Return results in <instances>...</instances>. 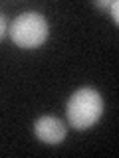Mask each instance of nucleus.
<instances>
[{
	"label": "nucleus",
	"mask_w": 119,
	"mask_h": 158,
	"mask_svg": "<svg viewBox=\"0 0 119 158\" xmlns=\"http://www.w3.org/2000/svg\"><path fill=\"white\" fill-rule=\"evenodd\" d=\"M103 113V101L101 95L91 87H82L69 97L68 107H66V115L69 125L77 131L89 128L91 125H95Z\"/></svg>",
	"instance_id": "1"
},
{
	"label": "nucleus",
	"mask_w": 119,
	"mask_h": 158,
	"mask_svg": "<svg viewBox=\"0 0 119 158\" xmlns=\"http://www.w3.org/2000/svg\"><path fill=\"white\" fill-rule=\"evenodd\" d=\"M48 20L38 12H22L10 26V38L18 48L32 49L48 40Z\"/></svg>",
	"instance_id": "2"
},
{
	"label": "nucleus",
	"mask_w": 119,
	"mask_h": 158,
	"mask_svg": "<svg viewBox=\"0 0 119 158\" xmlns=\"http://www.w3.org/2000/svg\"><path fill=\"white\" fill-rule=\"evenodd\" d=\"M34 132L40 140L48 142V144H58L66 138V127L64 123L56 117H50V115H44L40 117L36 123H34Z\"/></svg>",
	"instance_id": "3"
},
{
	"label": "nucleus",
	"mask_w": 119,
	"mask_h": 158,
	"mask_svg": "<svg viewBox=\"0 0 119 158\" xmlns=\"http://www.w3.org/2000/svg\"><path fill=\"white\" fill-rule=\"evenodd\" d=\"M97 6H101V8H107L109 12L113 14V20L117 22V8H119V4H117V0H111V2H105V0H97Z\"/></svg>",
	"instance_id": "4"
},
{
	"label": "nucleus",
	"mask_w": 119,
	"mask_h": 158,
	"mask_svg": "<svg viewBox=\"0 0 119 158\" xmlns=\"http://www.w3.org/2000/svg\"><path fill=\"white\" fill-rule=\"evenodd\" d=\"M6 26H8V24H6V16L0 12V38L6 34Z\"/></svg>",
	"instance_id": "5"
}]
</instances>
